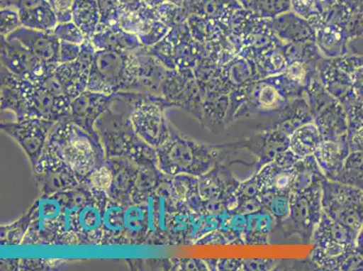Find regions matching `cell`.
I'll use <instances>...</instances> for the list:
<instances>
[{"label":"cell","instance_id":"6da1fadb","mask_svg":"<svg viewBox=\"0 0 363 271\" xmlns=\"http://www.w3.org/2000/svg\"><path fill=\"white\" fill-rule=\"evenodd\" d=\"M136 54L112 50H97L92 62L89 89L95 92L112 90L122 82L135 80Z\"/></svg>","mask_w":363,"mask_h":271},{"label":"cell","instance_id":"52a82bcc","mask_svg":"<svg viewBox=\"0 0 363 271\" xmlns=\"http://www.w3.org/2000/svg\"><path fill=\"white\" fill-rule=\"evenodd\" d=\"M320 135L315 126L308 125L296 131L290 142L294 153L299 156H308L318 147Z\"/></svg>","mask_w":363,"mask_h":271},{"label":"cell","instance_id":"4fadbf2b","mask_svg":"<svg viewBox=\"0 0 363 271\" xmlns=\"http://www.w3.org/2000/svg\"><path fill=\"white\" fill-rule=\"evenodd\" d=\"M21 26V15L16 6H9L1 8V36L3 38H6Z\"/></svg>","mask_w":363,"mask_h":271},{"label":"cell","instance_id":"ffe728a7","mask_svg":"<svg viewBox=\"0 0 363 271\" xmlns=\"http://www.w3.org/2000/svg\"><path fill=\"white\" fill-rule=\"evenodd\" d=\"M21 1H22V0H18V4H16V8H18V3L21 2Z\"/></svg>","mask_w":363,"mask_h":271},{"label":"cell","instance_id":"2e32d148","mask_svg":"<svg viewBox=\"0 0 363 271\" xmlns=\"http://www.w3.org/2000/svg\"><path fill=\"white\" fill-rule=\"evenodd\" d=\"M57 18L58 23L72 21V6L74 0H48Z\"/></svg>","mask_w":363,"mask_h":271},{"label":"cell","instance_id":"277c9868","mask_svg":"<svg viewBox=\"0 0 363 271\" xmlns=\"http://www.w3.org/2000/svg\"><path fill=\"white\" fill-rule=\"evenodd\" d=\"M18 9L22 26L25 28L52 31L58 25L57 18L48 0H22Z\"/></svg>","mask_w":363,"mask_h":271},{"label":"cell","instance_id":"8fae6325","mask_svg":"<svg viewBox=\"0 0 363 271\" xmlns=\"http://www.w3.org/2000/svg\"><path fill=\"white\" fill-rule=\"evenodd\" d=\"M52 31L59 40L72 43V44L82 45L86 39L84 33L72 21L58 23Z\"/></svg>","mask_w":363,"mask_h":271},{"label":"cell","instance_id":"8992f818","mask_svg":"<svg viewBox=\"0 0 363 271\" xmlns=\"http://www.w3.org/2000/svg\"><path fill=\"white\" fill-rule=\"evenodd\" d=\"M72 21L81 29L86 38L91 39L96 34L100 23L97 0H74Z\"/></svg>","mask_w":363,"mask_h":271},{"label":"cell","instance_id":"e0dca14e","mask_svg":"<svg viewBox=\"0 0 363 271\" xmlns=\"http://www.w3.org/2000/svg\"><path fill=\"white\" fill-rule=\"evenodd\" d=\"M82 52V45L72 44V43L60 41V50H59V64L77 60Z\"/></svg>","mask_w":363,"mask_h":271},{"label":"cell","instance_id":"9a60e30c","mask_svg":"<svg viewBox=\"0 0 363 271\" xmlns=\"http://www.w3.org/2000/svg\"><path fill=\"white\" fill-rule=\"evenodd\" d=\"M104 224L106 229L111 231H121L124 226V211L120 206H110L104 214Z\"/></svg>","mask_w":363,"mask_h":271},{"label":"cell","instance_id":"3957f363","mask_svg":"<svg viewBox=\"0 0 363 271\" xmlns=\"http://www.w3.org/2000/svg\"><path fill=\"white\" fill-rule=\"evenodd\" d=\"M1 61L4 68L12 74L30 80L36 69L43 62L36 57L25 45L15 39L1 36Z\"/></svg>","mask_w":363,"mask_h":271},{"label":"cell","instance_id":"9c48e42d","mask_svg":"<svg viewBox=\"0 0 363 271\" xmlns=\"http://www.w3.org/2000/svg\"><path fill=\"white\" fill-rule=\"evenodd\" d=\"M170 31L169 26L161 21H150L138 36L145 48H150L166 38Z\"/></svg>","mask_w":363,"mask_h":271},{"label":"cell","instance_id":"7c38bea8","mask_svg":"<svg viewBox=\"0 0 363 271\" xmlns=\"http://www.w3.org/2000/svg\"><path fill=\"white\" fill-rule=\"evenodd\" d=\"M101 221V214L97 207L94 206H87L82 208L78 217V224L84 233H92L98 230L100 227Z\"/></svg>","mask_w":363,"mask_h":271},{"label":"cell","instance_id":"30bf717a","mask_svg":"<svg viewBox=\"0 0 363 271\" xmlns=\"http://www.w3.org/2000/svg\"><path fill=\"white\" fill-rule=\"evenodd\" d=\"M346 175L350 184L363 189V151H354L348 157Z\"/></svg>","mask_w":363,"mask_h":271},{"label":"cell","instance_id":"ba28073f","mask_svg":"<svg viewBox=\"0 0 363 271\" xmlns=\"http://www.w3.org/2000/svg\"><path fill=\"white\" fill-rule=\"evenodd\" d=\"M97 3L100 11V23L96 33L121 26L118 22V0H97Z\"/></svg>","mask_w":363,"mask_h":271},{"label":"cell","instance_id":"5bb4252c","mask_svg":"<svg viewBox=\"0 0 363 271\" xmlns=\"http://www.w3.org/2000/svg\"><path fill=\"white\" fill-rule=\"evenodd\" d=\"M146 217L142 208L138 206H131L126 211H124V226L131 233L140 231L143 228Z\"/></svg>","mask_w":363,"mask_h":271},{"label":"cell","instance_id":"ac0fdd59","mask_svg":"<svg viewBox=\"0 0 363 271\" xmlns=\"http://www.w3.org/2000/svg\"><path fill=\"white\" fill-rule=\"evenodd\" d=\"M357 241H358L357 250L363 256V226L362 228L361 231H359V233L358 234Z\"/></svg>","mask_w":363,"mask_h":271},{"label":"cell","instance_id":"7a4b0ae2","mask_svg":"<svg viewBox=\"0 0 363 271\" xmlns=\"http://www.w3.org/2000/svg\"><path fill=\"white\" fill-rule=\"evenodd\" d=\"M15 39L25 45L36 57L46 64L59 65L60 40L54 31H42L21 26L6 36Z\"/></svg>","mask_w":363,"mask_h":271},{"label":"cell","instance_id":"5b68a950","mask_svg":"<svg viewBox=\"0 0 363 271\" xmlns=\"http://www.w3.org/2000/svg\"><path fill=\"white\" fill-rule=\"evenodd\" d=\"M96 50H112L132 52L144 48L137 35L118 28L96 33L91 39Z\"/></svg>","mask_w":363,"mask_h":271},{"label":"cell","instance_id":"d6986e66","mask_svg":"<svg viewBox=\"0 0 363 271\" xmlns=\"http://www.w3.org/2000/svg\"><path fill=\"white\" fill-rule=\"evenodd\" d=\"M151 8L157 9L158 6L163 4L164 2H167V0H145Z\"/></svg>","mask_w":363,"mask_h":271}]
</instances>
